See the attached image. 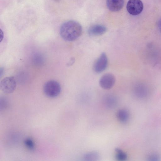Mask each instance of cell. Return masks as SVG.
Listing matches in <instances>:
<instances>
[{
    "instance_id": "30bf717a",
    "label": "cell",
    "mask_w": 161,
    "mask_h": 161,
    "mask_svg": "<svg viewBox=\"0 0 161 161\" xmlns=\"http://www.w3.org/2000/svg\"><path fill=\"white\" fill-rule=\"evenodd\" d=\"M99 158V154L96 152H89L85 154L84 156V159L85 161H97Z\"/></svg>"
},
{
    "instance_id": "ba28073f",
    "label": "cell",
    "mask_w": 161,
    "mask_h": 161,
    "mask_svg": "<svg viewBox=\"0 0 161 161\" xmlns=\"http://www.w3.org/2000/svg\"><path fill=\"white\" fill-rule=\"evenodd\" d=\"M124 4V0H107L106 1L108 8L113 12H117L123 8Z\"/></svg>"
},
{
    "instance_id": "8992f818",
    "label": "cell",
    "mask_w": 161,
    "mask_h": 161,
    "mask_svg": "<svg viewBox=\"0 0 161 161\" xmlns=\"http://www.w3.org/2000/svg\"><path fill=\"white\" fill-rule=\"evenodd\" d=\"M115 82V78L111 73H106L103 75L99 81L100 86L103 89L108 90L111 88Z\"/></svg>"
},
{
    "instance_id": "277c9868",
    "label": "cell",
    "mask_w": 161,
    "mask_h": 161,
    "mask_svg": "<svg viewBox=\"0 0 161 161\" xmlns=\"http://www.w3.org/2000/svg\"><path fill=\"white\" fill-rule=\"evenodd\" d=\"M143 8V4L141 0H129L126 5L128 12L133 15H136L140 14Z\"/></svg>"
},
{
    "instance_id": "7c38bea8",
    "label": "cell",
    "mask_w": 161,
    "mask_h": 161,
    "mask_svg": "<svg viewBox=\"0 0 161 161\" xmlns=\"http://www.w3.org/2000/svg\"><path fill=\"white\" fill-rule=\"evenodd\" d=\"M104 103L108 107L112 108L116 105V100L113 97L109 96L106 98L104 100Z\"/></svg>"
},
{
    "instance_id": "52a82bcc",
    "label": "cell",
    "mask_w": 161,
    "mask_h": 161,
    "mask_svg": "<svg viewBox=\"0 0 161 161\" xmlns=\"http://www.w3.org/2000/svg\"><path fill=\"white\" fill-rule=\"evenodd\" d=\"M107 31L105 26L100 25H95L90 27L88 31V34L92 36H96L104 34Z\"/></svg>"
},
{
    "instance_id": "7a4b0ae2",
    "label": "cell",
    "mask_w": 161,
    "mask_h": 161,
    "mask_svg": "<svg viewBox=\"0 0 161 161\" xmlns=\"http://www.w3.org/2000/svg\"><path fill=\"white\" fill-rule=\"evenodd\" d=\"M61 87L60 84L55 80H50L47 82L43 86L45 94L50 97H55L60 93Z\"/></svg>"
},
{
    "instance_id": "9c48e42d",
    "label": "cell",
    "mask_w": 161,
    "mask_h": 161,
    "mask_svg": "<svg viewBox=\"0 0 161 161\" xmlns=\"http://www.w3.org/2000/svg\"><path fill=\"white\" fill-rule=\"evenodd\" d=\"M116 117L118 120L122 123L126 122L129 118L128 112L125 109L119 110L116 113Z\"/></svg>"
},
{
    "instance_id": "5bb4252c",
    "label": "cell",
    "mask_w": 161,
    "mask_h": 161,
    "mask_svg": "<svg viewBox=\"0 0 161 161\" xmlns=\"http://www.w3.org/2000/svg\"><path fill=\"white\" fill-rule=\"evenodd\" d=\"M148 159L150 161H158L159 160L160 157L156 154H152L149 157Z\"/></svg>"
},
{
    "instance_id": "9a60e30c",
    "label": "cell",
    "mask_w": 161,
    "mask_h": 161,
    "mask_svg": "<svg viewBox=\"0 0 161 161\" xmlns=\"http://www.w3.org/2000/svg\"><path fill=\"white\" fill-rule=\"evenodd\" d=\"M158 25L159 30L161 32V18L158 21Z\"/></svg>"
},
{
    "instance_id": "3957f363",
    "label": "cell",
    "mask_w": 161,
    "mask_h": 161,
    "mask_svg": "<svg viewBox=\"0 0 161 161\" xmlns=\"http://www.w3.org/2000/svg\"><path fill=\"white\" fill-rule=\"evenodd\" d=\"M16 86V80L14 77H7L0 81V89L4 93L9 94L13 92Z\"/></svg>"
},
{
    "instance_id": "8fae6325",
    "label": "cell",
    "mask_w": 161,
    "mask_h": 161,
    "mask_svg": "<svg viewBox=\"0 0 161 161\" xmlns=\"http://www.w3.org/2000/svg\"><path fill=\"white\" fill-rule=\"evenodd\" d=\"M115 155L116 159L119 161L125 160L127 158L126 153L119 148L115 149Z\"/></svg>"
},
{
    "instance_id": "6da1fadb",
    "label": "cell",
    "mask_w": 161,
    "mask_h": 161,
    "mask_svg": "<svg viewBox=\"0 0 161 161\" xmlns=\"http://www.w3.org/2000/svg\"><path fill=\"white\" fill-rule=\"evenodd\" d=\"M82 28L81 25L74 20L66 21L61 25L60 34L64 40L68 41L75 40L81 35Z\"/></svg>"
},
{
    "instance_id": "4fadbf2b",
    "label": "cell",
    "mask_w": 161,
    "mask_h": 161,
    "mask_svg": "<svg viewBox=\"0 0 161 161\" xmlns=\"http://www.w3.org/2000/svg\"><path fill=\"white\" fill-rule=\"evenodd\" d=\"M24 143L29 149L31 150H34L35 149V144L33 140L30 138L25 139L24 141Z\"/></svg>"
},
{
    "instance_id": "5b68a950",
    "label": "cell",
    "mask_w": 161,
    "mask_h": 161,
    "mask_svg": "<svg viewBox=\"0 0 161 161\" xmlns=\"http://www.w3.org/2000/svg\"><path fill=\"white\" fill-rule=\"evenodd\" d=\"M108 63V58L106 54L104 53H102L93 64L94 71L98 73L102 72L106 69Z\"/></svg>"
}]
</instances>
